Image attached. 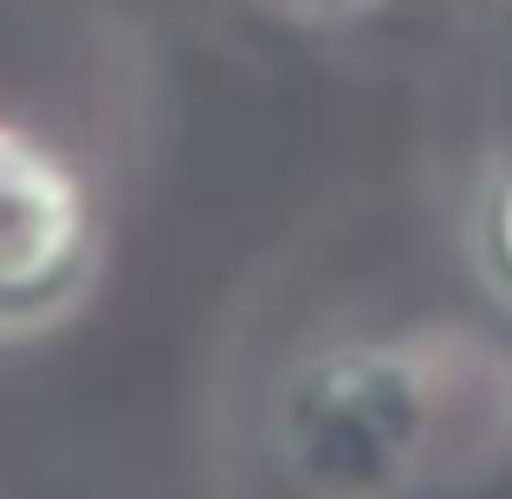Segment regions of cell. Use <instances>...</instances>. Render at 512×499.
<instances>
[{
	"mask_svg": "<svg viewBox=\"0 0 512 499\" xmlns=\"http://www.w3.org/2000/svg\"><path fill=\"white\" fill-rule=\"evenodd\" d=\"M98 208L72 156L0 124V337L52 331L98 273Z\"/></svg>",
	"mask_w": 512,
	"mask_h": 499,
	"instance_id": "1",
	"label": "cell"
},
{
	"mask_svg": "<svg viewBox=\"0 0 512 499\" xmlns=\"http://www.w3.org/2000/svg\"><path fill=\"white\" fill-rule=\"evenodd\" d=\"M422 376L389 350L325 357L292 396V461L325 499L402 493V474L428 448Z\"/></svg>",
	"mask_w": 512,
	"mask_h": 499,
	"instance_id": "2",
	"label": "cell"
},
{
	"mask_svg": "<svg viewBox=\"0 0 512 499\" xmlns=\"http://www.w3.org/2000/svg\"><path fill=\"white\" fill-rule=\"evenodd\" d=\"M480 253H487V273L512 292V169L493 182L487 214H480Z\"/></svg>",
	"mask_w": 512,
	"mask_h": 499,
	"instance_id": "3",
	"label": "cell"
}]
</instances>
